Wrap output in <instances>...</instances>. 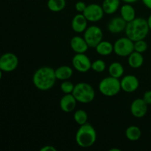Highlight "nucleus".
<instances>
[{"instance_id": "423d86ee", "label": "nucleus", "mask_w": 151, "mask_h": 151, "mask_svg": "<svg viewBox=\"0 0 151 151\" xmlns=\"http://www.w3.org/2000/svg\"><path fill=\"white\" fill-rule=\"evenodd\" d=\"M134 51V41L128 37L119 38L114 44V52L119 57H128Z\"/></svg>"}, {"instance_id": "4be33fe9", "label": "nucleus", "mask_w": 151, "mask_h": 151, "mask_svg": "<svg viewBox=\"0 0 151 151\" xmlns=\"http://www.w3.org/2000/svg\"><path fill=\"white\" fill-rule=\"evenodd\" d=\"M125 72L123 66L119 62H113L109 66V74L110 76L116 78H120Z\"/></svg>"}, {"instance_id": "7c9ffc66", "label": "nucleus", "mask_w": 151, "mask_h": 151, "mask_svg": "<svg viewBox=\"0 0 151 151\" xmlns=\"http://www.w3.org/2000/svg\"><path fill=\"white\" fill-rule=\"evenodd\" d=\"M41 151H57V149L52 145H45L41 147Z\"/></svg>"}, {"instance_id": "f03ea898", "label": "nucleus", "mask_w": 151, "mask_h": 151, "mask_svg": "<svg viewBox=\"0 0 151 151\" xmlns=\"http://www.w3.org/2000/svg\"><path fill=\"white\" fill-rule=\"evenodd\" d=\"M149 31L150 28L147 21L144 18H135L131 22H128L125 29L126 36L133 41L145 39L148 35Z\"/></svg>"}, {"instance_id": "c85d7f7f", "label": "nucleus", "mask_w": 151, "mask_h": 151, "mask_svg": "<svg viewBox=\"0 0 151 151\" xmlns=\"http://www.w3.org/2000/svg\"><path fill=\"white\" fill-rule=\"evenodd\" d=\"M86 7H87V5L86 4V3L83 2V1H78V2H77L75 5V10H76L77 11L80 13H83L84 10H86Z\"/></svg>"}, {"instance_id": "393cba45", "label": "nucleus", "mask_w": 151, "mask_h": 151, "mask_svg": "<svg viewBox=\"0 0 151 151\" xmlns=\"http://www.w3.org/2000/svg\"><path fill=\"white\" fill-rule=\"evenodd\" d=\"M74 120L79 125H82L87 123V121H88L87 112L83 109L77 110L74 114Z\"/></svg>"}, {"instance_id": "5701e85b", "label": "nucleus", "mask_w": 151, "mask_h": 151, "mask_svg": "<svg viewBox=\"0 0 151 151\" xmlns=\"http://www.w3.org/2000/svg\"><path fill=\"white\" fill-rule=\"evenodd\" d=\"M125 137L129 141H138L142 137L141 129L136 125H131L125 131Z\"/></svg>"}, {"instance_id": "412c9836", "label": "nucleus", "mask_w": 151, "mask_h": 151, "mask_svg": "<svg viewBox=\"0 0 151 151\" xmlns=\"http://www.w3.org/2000/svg\"><path fill=\"white\" fill-rule=\"evenodd\" d=\"M97 54L102 56H108L114 52V44L107 41H102L95 47Z\"/></svg>"}, {"instance_id": "9d476101", "label": "nucleus", "mask_w": 151, "mask_h": 151, "mask_svg": "<svg viewBox=\"0 0 151 151\" xmlns=\"http://www.w3.org/2000/svg\"><path fill=\"white\" fill-rule=\"evenodd\" d=\"M104 13L105 12L102 5L100 6V4L96 3H91L87 5L83 14L85 16L88 22H97L103 19Z\"/></svg>"}, {"instance_id": "aec40b11", "label": "nucleus", "mask_w": 151, "mask_h": 151, "mask_svg": "<svg viewBox=\"0 0 151 151\" xmlns=\"http://www.w3.org/2000/svg\"><path fill=\"white\" fill-rule=\"evenodd\" d=\"M119 6H120V0H104L102 4L105 13L109 15L116 13Z\"/></svg>"}, {"instance_id": "20e7f679", "label": "nucleus", "mask_w": 151, "mask_h": 151, "mask_svg": "<svg viewBox=\"0 0 151 151\" xmlns=\"http://www.w3.org/2000/svg\"><path fill=\"white\" fill-rule=\"evenodd\" d=\"M72 94L78 102L87 104L94 100L95 97V91L90 84L81 82L75 86Z\"/></svg>"}, {"instance_id": "cd10ccee", "label": "nucleus", "mask_w": 151, "mask_h": 151, "mask_svg": "<svg viewBox=\"0 0 151 151\" xmlns=\"http://www.w3.org/2000/svg\"><path fill=\"white\" fill-rule=\"evenodd\" d=\"M147 48H148V45H147V43L145 41V39L134 41V51L140 53H144L147 51Z\"/></svg>"}, {"instance_id": "c756f323", "label": "nucleus", "mask_w": 151, "mask_h": 151, "mask_svg": "<svg viewBox=\"0 0 151 151\" xmlns=\"http://www.w3.org/2000/svg\"><path fill=\"white\" fill-rule=\"evenodd\" d=\"M142 99L148 106L151 105V90H148L145 92V94H143Z\"/></svg>"}, {"instance_id": "473e14b6", "label": "nucleus", "mask_w": 151, "mask_h": 151, "mask_svg": "<svg viewBox=\"0 0 151 151\" xmlns=\"http://www.w3.org/2000/svg\"><path fill=\"white\" fill-rule=\"evenodd\" d=\"M122 1H123L125 3H128V4H132V3L137 2L139 0H122Z\"/></svg>"}, {"instance_id": "b1692460", "label": "nucleus", "mask_w": 151, "mask_h": 151, "mask_svg": "<svg viewBox=\"0 0 151 151\" xmlns=\"http://www.w3.org/2000/svg\"><path fill=\"white\" fill-rule=\"evenodd\" d=\"M66 5V0H48L47 7L49 10L54 13L62 11Z\"/></svg>"}, {"instance_id": "4468645a", "label": "nucleus", "mask_w": 151, "mask_h": 151, "mask_svg": "<svg viewBox=\"0 0 151 151\" xmlns=\"http://www.w3.org/2000/svg\"><path fill=\"white\" fill-rule=\"evenodd\" d=\"M88 22L86 18L85 17L83 13H78L75 15L72 21V28L75 32L78 33H81V32H85L86 29H87V25H88Z\"/></svg>"}, {"instance_id": "6e6552de", "label": "nucleus", "mask_w": 151, "mask_h": 151, "mask_svg": "<svg viewBox=\"0 0 151 151\" xmlns=\"http://www.w3.org/2000/svg\"><path fill=\"white\" fill-rule=\"evenodd\" d=\"M19 58L12 52H6L0 58V70L4 72H11L17 69Z\"/></svg>"}, {"instance_id": "f3484780", "label": "nucleus", "mask_w": 151, "mask_h": 151, "mask_svg": "<svg viewBox=\"0 0 151 151\" xmlns=\"http://www.w3.org/2000/svg\"><path fill=\"white\" fill-rule=\"evenodd\" d=\"M120 16L125 22H131L136 18V11L134 7L131 4H125L120 8Z\"/></svg>"}, {"instance_id": "1a4fd4ad", "label": "nucleus", "mask_w": 151, "mask_h": 151, "mask_svg": "<svg viewBox=\"0 0 151 151\" xmlns=\"http://www.w3.org/2000/svg\"><path fill=\"white\" fill-rule=\"evenodd\" d=\"M91 63L92 62L85 53H76L72 60L74 69L81 73H86L91 69Z\"/></svg>"}, {"instance_id": "bb28decb", "label": "nucleus", "mask_w": 151, "mask_h": 151, "mask_svg": "<svg viewBox=\"0 0 151 151\" xmlns=\"http://www.w3.org/2000/svg\"><path fill=\"white\" fill-rule=\"evenodd\" d=\"M75 86L71 81H63V82L60 84V90L64 94H72L75 88Z\"/></svg>"}, {"instance_id": "f257e3e1", "label": "nucleus", "mask_w": 151, "mask_h": 151, "mask_svg": "<svg viewBox=\"0 0 151 151\" xmlns=\"http://www.w3.org/2000/svg\"><path fill=\"white\" fill-rule=\"evenodd\" d=\"M56 78L55 69L50 66H42L37 69L32 76V83L35 88L41 91H47L53 88Z\"/></svg>"}, {"instance_id": "6ab92c4d", "label": "nucleus", "mask_w": 151, "mask_h": 151, "mask_svg": "<svg viewBox=\"0 0 151 151\" xmlns=\"http://www.w3.org/2000/svg\"><path fill=\"white\" fill-rule=\"evenodd\" d=\"M57 80L66 81L69 80L73 75V70L69 66H60L55 69Z\"/></svg>"}, {"instance_id": "7ed1b4c3", "label": "nucleus", "mask_w": 151, "mask_h": 151, "mask_svg": "<svg viewBox=\"0 0 151 151\" xmlns=\"http://www.w3.org/2000/svg\"><path fill=\"white\" fill-rule=\"evenodd\" d=\"M97 140V132L94 127L89 123L80 125L75 134L77 144L83 148H88L94 145Z\"/></svg>"}, {"instance_id": "9b49d317", "label": "nucleus", "mask_w": 151, "mask_h": 151, "mask_svg": "<svg viewBox=\"0 0 151 151\" xmlns=\"http://www.w3.org/2000/svg\"><path fill=\"white\" fill-rule=\"evenodd\" d=\"M147 106L148 105L142 98L136 99L132 102L130 107L131 114L138 119L144 117L147 113Z\"/></svg>"}, {"instance_id": "dca6fc26", "label": "nucleus", "mask_w": 151, "mask_h": 151, "mask_svg": "<svg viewBox=\"0 0 151 151\" xmlns=\"http://www.w3.org/2000/svg\"><path fill=\"white\" fill-rule=\"evenodd\" d=\"M127 22L122 17H114L111 19L108 24V29L113 34H117L124 31L126 27Z\"/></svg>"}, {"instance_id": "f704fd0d", "label": "nucleus", "mask_w": 151, "mask_h": 151, "mask_svg": "<svg viewBox=\"0 0 151 151\" xmlns=\"http://www.w3.org/2000/svg\"><path fill=\"white\" fill-rule=\"evenodd\" d=\"M110 151H120V150H119V149H116V148H112V149H111Z\"/></svg>"}, {"instance_id": "39448f33", "label": "nucleus", "mask_w": 151, "mask_h": 151, "mask_svg": "<svg viewBox=\"0 0 151 151\" xmlns=\"http://www.w3.org/2000/svg\"><path fill=\"white\" fill-rule=\"evenodd\" d=\"M121 90L120 81L114 77L109 76L103 78L99 83V91L106 97L116 96Z\"/></svg>"}, {"instance_id": "0eeeda50", "label": "nucleus", "mask_w": 151, "mask_h": 151, "mask_svg": "<svg viewBox=\"0 0 151 151\" xmlns=\"http://www.w3.org/2000/svg\"><path fill=\"white\" fill-rule=\"evenodd\" d=\"M83 38H85L88 47L95 48L103 41V31L97 26H90L87 27L84 32Z\"/></svg>"}, {"instance_id": "ddd939ff", "label": "nucleus", "mask_w": 151, "mask_h": 151, "mask_svg": "<svg viewBox=\"0 0 151 151\" xmlns=\"http://www.w3.org/2000/svg\"><path fill=\"white\" fill-rule=\"evenodd\" d=\"M77 100L72 94H66L60 98V108L65 113H70L73 111L77 106Z\"/></svg>"}, {"instance_id": "f8f14e48", "label": "nucleus", "mask_w": 151, "mask_h": 151, "mask_svg": "<svg viewBox=\"0 0 151 151\" xmlns=\"http://www.w3.org/2000/svg\"><path fill=\"white\" fill-rule=\"evenodd\" d=\"M121 88L126 93H133L138 89L139 86V81L138 78L133 75L124 76L120 81Z\"/></svg>"}, {"instance_id": "a211bd4d", "label": "nucleus", "mask_w": 151, "mask_h": 151, "mask_svg": "<svg viewBox=\"0 0 151 151\" xmlns=\"http://www.w3.org/2000/svg\"><path fill=\"white\" fill-rule=\"evenodd\" d=\"M128 65L133 69L140 68L144 63V57L142 53L134 51L128 58Z\"/></svg>"}, {"instance_id": "2eb2a0df", "label": "nucleus", "mask_w": 151, "mask_h": 151, "mask_svg": "<svg viewBox=\"0 0 151 151\" xmlns=\"http://www.w3.org/2000/svg\"><path fill=\"white\" fill-rule=\"evenodd\" d=\"M70 47L75 53H86L89 47L85 38L78 35L71 39Z\"/></svg>"}, {"instance_id": "2f4dec72", "label": "nucleus", "mask_w": 151, "mask_h": 151, "mask_svg": "<svg viewBox=\"0 0 151 151\" xmlns=\"http://www.w3.org/2000/svg\"><path fill=\"white\" fill-rule=\"evenodd\" d=\"M142 1L146 7L151 10V0H142Z\"/></svg>"}, {"instance_id": "a878e982", "label": "nucleus", "mask_w": 151, "mask_h": 151, "mask_svg": "<svg viewBox=\"0 0 151 151\" xmlns=\"http://www.w3.org/2000/svg\"><path fill=\"white\" fill-rule=\"evenodd\" d=\"M106 64L104 60L101 59H97L91 63V69L97 73H101L106 70Z\"/></svg>"}, {"instance_id": "72a5a7b5", "label": "nucleus", "mask_w": 151, "mask_h": 151, "mask_svg": "<svg viewBox=\"0 0 151 151\" xmlns=\"http://www.w3.org/2000/svg\"><path fill=\"white\" fill-rule=\"evenodd\" d=\"M147 24H148L149 28H150V30H151V14L149 16L148 19H147Z\"/></svg>"}]
</instances>
